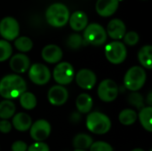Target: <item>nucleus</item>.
<instances>
[{
	"label": "nucleus",
	"mask_w": 152,
	"mask_h": 151,
	"mask_svg": "<svg viewBox=\"0 0 152 151\" xmlns=\"http://www.w3.org/2000/svg\"><path fill=\"white\" fill-rule=\"evenodd\" d=\"M26 90V81L17 74L6 75L0 80V95L5 100L19 98Z\"/></svg>",
	"instance_id": "f257e3e1"
},
{
	"label": "nucleus",
	"mask_w": 152,
	"mask_h": 151,
	"mask_svg": "<svg viewBox=\"0 0 152 151\" xmlns=\"http://www.w3.org/2000/svg\"><path fill=\"white\" fill-rule=\"evenodd\" d=\"M45 19L50 26L61 28L69 22V10L61 3L52 4L45 11Z\"/></svg>",
	"instance_id": "f03ea898"
},
{
	"label": "nucleus",
	"mask_w": 152,
	"mask_h": 151,
	"mask_svg": "<svg viewBox=\"0 0 152 151\" xmlns=\"http://www.w3.org/2000/svg\"><path fill=\"white\" fill-rule=\"evenodd\" d=\"M86 125L87 129L94 134H105L111 128V120L104 113L94 111L86 117Z\"/></svg>",
	"instance_id": "7ed1b4c3"
},
{
	"label": "nucleus",
	"mask_w": 152,
	"mask_h": 151,
	"mask_svg": "<svg viewBox=\"0 0 152 151\" xmlns=\"http://www.w3.org/2000/svg\"><path fill=\"white\" fill-rule=\"evenodd\" d=\"M147 75L143 68L134 66L130 68L124 77V85L131 92H137L145 85Z\"/></svg>",
	"instance_id": "20e7f679"
},
{
	"label": "nucleus",
	"mask_w": 152,
	"mask_h": 151,
	"mask_svg": "<svg viewBox=\"0 0 152 151\" xmlns=\"http://www.w3.org/2000/svg\"><path fill=\"white\" fill-rule=\"evenodd\" d=\"M107 36L105 28L99 23H91L87 25L83 34L84 41L95 46L102 45L106 42Z\"/></svg>",
	"instance_id": "39448f33"
},
{
	"label": "nucleus",
	"mask_w": 152,
	"mask_h": 151,
	"mask_svg": "<svg viewBox=\"0 0 152 151\" xmlns=\"http://www.w3.org/2000/svg\"><path fill=\"white\" fill-rule=\"evenodd\" d=\"M105 56L107 60L115 65L121 64L127 56V50L124 43L120 41H113L105 46Z\"/></svg>",
	"instance_id": "423d86ee"
},
{
	"label": "nucleus",
	"mask_w": 152,
	"mask_h": 151,
	"mask_svg": "<svg viewBox=\"0 0 152 151\" xmlns=\"http://www.w3.org/2000/svg\"><path fill=\"white\" fill-rule=\"evenodd\" d=\"M53 77L58 85L62 86L67 85L70 84L75 77V69L69 62H60L54 67Z\"/></svg>",
	"instance_id": "0eeeda50"
},
{
	"label": "nucleus",
	"mask_w": 152,
	"mask_h": 151,
	"mask_svg": "<svg viewBox=\"0 0 152 151\" xmlns=\"http://www.w3.org/2000/svg\"><path fill=\"white\" fill-rule=\"evenodd\" d=\"M20 34V25L13 17L7 16L0 20V36L6 41L15 40Z\"/></svg>",
	"instance_id": "6e6552de"
},
{
	"label": "nucleus",
	"mask_w": 152,
	"mask_h": 151,
	"mask_svg": "<svg viewBox=\"0 0 152 151\" xmlns=\"http://www.w3.org/2000/svg\"><path fill=\"white\" fill-rule=\"evenodd\" d=\"M97 93L101 101L104 102H112L118 95V86L115 81L107 78L100 83Z\"/></svg>",
	"instance_id": "1a4fd4ad"
},
{
	"label": "nucleus",
	"mask_w": 152,
	"mask_h": 151,
	"mask_svg": "<svg viewBox=\"0 0 152 151\" xmlns=\"http://www.w3.org/2000/svg\"><path fill=\"white\" fill-rule=\"evenodd\" d=\"M51 71L42 63H34L28 69V77L35 85H44L51 79Z\"/></svg>",
	"instance_id": "9d476101"
},
{
	"label": "nucleus",
	"mask_w": 152,
	"mask_h": 151,
	"mask_svg": "<svg viewBox=\"0 0 152 151\" xmlns=\"http://www.w3.org/2000/svg\"><path fill=\"white\" fill-rule=\"evenodd\" d=\"M51 131L52 127L47 120L38 119L32 123L29 128V134L35 142H44L50 136Z\"/></svg>",
	"instance_id": "9b49d317"
},
{
	"label": "nucleus",
	"mask_w": 152,
	"mask_h": 151,
	"mask_svg": "<svg viewBox=\"0 0 152 151\" xmlns=\"http://www.w3.org/2000/svg\"><path fill=\"white\" fill-rule=\"evenodd\" d=\"M77 85L85 90H91L96 84L97 77L95 73L88 69H80L75 76Z\"/></svg>",
	"instance_id": "f8f14e48"
},
{
	"label": "nucleus",
	"mask_w": 152,
	"mask_h": 151,
	"mask_svg": "<svg viewBox=\"0 0 152 151\" xmlns=\"http://www.w3.org/2000/svg\"><path fill=\"white\" fill-rule=\"evenodd\" d=\"M47 98L52 105L61 106L67 102L69 99V92L64 86L56 85L49 89Z\"/></svg>",
	"instance_id": "ddd939ff"
},
{
	"label": "nucleus",
	"mask_w": 152,
	"mask_h": 151,
	"mask_svg": "<svg viewBox=\"0 0 152 151\" xmlns=\"http://www.w3.org/2000/svg\"><path fill=\"white\" fill-rule=\"evenodd\" d=\"M106 33L107 36L116 41L122 39L126 33V27L125 22L120 19H112L108 23Z\"/></svg>",
	"instance_id": "4468645a"
},
{
	"label": "nucleus",
	"mask_w": 152,
	"mask_h": 151,
	"mask_svg": "<svg viewBox=\"0 0 152 151\" xmlns=\"http://www.w3.org/2000/svg\"><path fill=\"white\" fill-rule=\"evenodd\" d=\"M11 69L16 74H22L28 70L30 67V61L24 53H17L11 57L9 61Z\"/></svg>",
	"instance_id": "2eb2a0df"
},
{
	"label": "nucleus",
	"mask_w": 152,
	"mask_h": 151,
	"mask_svg": "<svg viewBox=\"0 0 152 151\" xmlns=\"http://www.w3.org/2000/svg\"><path fill=\"white\" fill-rule=\"evenodd\" d=\"M41 55H42L43 60L45 62L54 64V63L60 62V61L62 59L63 53H62V50L58 45L51 44L45 45L42 49Z\"/></svg>",
	"instance_id": "dca6fc26"
},
{
	"label": "nucleus",
	"mask_w": 152,
	"mask_h": 151,
	"mask_svg": "<svg viewBox=\"0 0 152 151\" xmlns=\"http://www.w3.org/2000/svg\"><path fill=\"white\" fill-rule=\"evenodd\" d=\"M118 4V0H97L95 10L100 16L110 17L117 12Z\"/></svg>",
	"instance_id": "f3484780"
},
{
	"label": "nucleus",
	"mask_w": 152,
	"mask_h": 151,
	"mask_svg": "<svg viewBox=\"0 0 152 151\" xmlns=\"http://www.w3.org/2000/svg\"><path fill=\"white\" fill-rule=\"evenodd\" d=\"M69 23L74 31L84 30L88 25V16L83 11H76L69 15Z\"/></svg>",
	"instance_id": "a211bd4d"
},
{
	"label": "nucleus",
	"mask_w": 152,
	"mask_h": 151,
	"mask_svg": "<svg viewBox=\"0 0 152 151\" xmlns=\"http://www.w3.org/2000/svg\"><path fill=\"white\" fill-rule=\"evenodd\" d=\"M32 118L29 115L24 112H19L14 114L12 120V125L19 132H26L29 130L32 125Z\"/></svg>",
	"instance_id": "6ab92c4d"
},
{
	"label": "nucleus",
	"mask_w": 152,
	"mask_h": 151,
	"mask_svg": "<svg viewBox=\"0 0 152 151\" xmlns=\"http://www.w3.org/2000/svg\"><path fill=\"white\" fill-rule=\"evenodd\" d=\"M93 99L88 93H81L76 100V107L80 114L89 113L93 108Z\"/></svg>",
	"instance_id": "aec40b11"
},
{
	"label": "nucleus",
	"mask_w": 152,
	"mask_h": 151,
	"mask_svg": "<svg viewBox=\"0 0 152 151\" xmlns=\"http://www.w3.org/2000/svg\"><path fill=\"white\" fill-rule=\"evenodd\" d=\"M138 60L141 65L147 69H152V46L150 44L142 46L138 52Z\"/></svg>",
	"instance_id": "412c9836"
},
{
	"label": "nucleus",
	"mask_w": 152,
	"mask_h": 151,
	"mask_svg": "<svg viewBox=\"0 0 152 151\" xmlns=\"http://www.w3.org/2000/svg\"><path fill=\"white\" fill-rule=\"evenodd\" d=\"M138 117L142 127L149 133L152 132V107L147 106L141 109Z\"/></svg>",
	"instance_id": "4be33fe9"
},
{
	"label": "nucleus",
	"mask_w": 152,
	"mask_h": 151,
	"mask_svg": "<svg viewBox=\"0 0 152 151\" xmlns=\"http://www.w3.org/2000/svg\"><path fill=\"white\" fill-rule=\"evenodd\" d=\"M94 140L93 138L86 134V133H78L77 134L72 141L73 147L76 150H86L91 147L93 144Z\"/></svg>",
	"instance_id": "5701e85b"
},
{
	"label": "nucleus",
	"mask_w": 152,
	"mask_h": 151,
	"mask_svg": "<svg viewBox=\"0 0 152 151\" xmlns=\"http://www.w3.org/2000/svg\"><path fill=\"white\" fill-rule=\"evenodd\" d=\"M16 107L11 100H4L0 102V118L8 120L15 114Z\"/></svg>",
	"instance_id": "b1692460"
},
{
	"label": "nucleus",
	"mask_w": 152,
	"mask_h": 151,
	"mask_svg": "<svg viewBox=\"0 0 152 151\" xmlns=\"http://www.w3.org/2000/svg\"><path fill=\"white\" fill-rule=\"evenodd\" d=\"M138 118V114L132 109H125L118 115L119 122L124 125H134Z\"/></svg>",
	"instance_id": "393cba45"
},
{
	"label": "nucleus",
	"mask_w": 152,
	"mask_h": 151,
	"mask_svg": "<svg viewBox=\"0 0 152 151\" xmlns=\"http://www.w3.org/2000/svg\"><path fill=\"white\" fill-rule=\"evenodd\" d=\"M19 98H20V106L24 109L31 110L37 107V97L34 95V93H32L30 92H25Z\"/></svg>",
	"instance_id": "a878e982"
},
{
	"label": "nucleus",
	"mask_w": 152,
	"mask_h": 151,
	"mask_svg": "<svg viewBox=\"0 0 152 151\" xmlns=\"http://www.w3.org/2000/svg\"><path fill=\"white\" fill-rule=\"evenodd\" d=\"M14 46L18 51L24 53L29 52L32 49L33 42L28 36H20L14 40Z\"/></svg>",
	"instance_id": "bb28decb"
},
{
	"label": "nucleus",
	"mask_w": 152,
	"mask_h": 151,
	"mask_svg": "<svg viewBox=\"0 0 152 151\" xmlns=\"http://www.w3.org/2000/svg\"><path fill=\"white\" fill-rule=\"evenodd\" d=\"M12 53V47L11 44L4 39L0 40V62L8 60Z\"/></svg>",
	"instance_id": "cd10ccee"
},
{
	"label": "nucleus",
	"mask_w": 152,
	"mask_h": 151,
	"mask_svg": "<svg viewBox=\"0 0 152 151\" xmlns=\"http://www.w3.org/2000/svg\"><path fill=\"white\" fill-rule=\"evenodd\" d=\"M83 43H84L83 37L77 33H73L69 35L67 39V45L69 46V48L72 50L79 49L83 45Z\"/></svg>",
	"instance_id": "c85d7f7f"
},
{
	"label": "nucleus",
	"mask_w": 152,
	"mask_h": 151,
	"mask_svg": "<svg viewBox=\"0 0 152 151\" xmlns=\"http://www.w3.org/2000/svg\"><path fill=\"white\" fill-rule=\"evenodd\" d=\"M128 102L132 106H134L139 109H141L144 107V99H143L142 95L137 92H133L131 94H129Z\"/></svg>",
	"instance_id": "c756f323"
},
{
	"label": "nucleus",
	"mask_w": 152,
	"mask_h": 151,
	"mask_svg": "<svg viewBox=\"0 0 152 151\" xmlns=\"http://www.w3.org/2000/svg\"><path fill=\"white\" fill-rule=\"evenodd\" d=\"M89 149L90 151H113V148L110 143L102 141L93 142Z\"/></svg>",
	"instance_id": "7c9ffc66"
},
{
	"label": "nucleus",
	"mask_w": 152,
	"mask_h": 151,
	"mask_svg": "<svg viewBox=\"0 0 152 151\" xmlns=\"http://www.w3.org/2000/svg\"><path fill=\"white\" fill-rule=\"evenodd\" d=\"M123 38H124L125 44H126L127 45L133 46V45H135L136 44H138L140 36H139L137 32H135V31H129V32H126Z\"/></svg>",
	"instance_id": "2f4dec72"
},
{
	"label": "nucleus",
	"mask_w": 152,
	"mask_h": 151,
	"mask_svg": "<svg viewBox=\"0 0 152 151\" xmlns=\"http://www.w3.org/2000/svg\"><path fill=\"white\" fill-rule=\"evenodd\" d=\"M27 151H50L49 146L44 142H35L29 147Z\"/></svg>",
	"instance_id": "473e14b6"
},
{
	"label": "nucleus",
	"mask_w": 152,
	"mask_h": 151,
	"mask_svg": "<svg viewBox=\"0 0 152 151\" xmlns=\"http://www.w3.org/2000/svg\"><path fill=\"white\" fill-rule=\"evenodd\" d=\"M12 151H27L28 146L25 142L22 141H16L11 146Z\"/></svg>",
	"instance_id": "72a5a7b5"
},
{
	"label": "nucleus",
	"mask_w": 152,
	"mask_h": 151,
	"mask_svg": "<svg viewBox=\"0 0 152 151\" xmlns=\"http://www.w3.org/2000/svg\"><path fill=\"white\" fill-rule=\"evenodd\" d=\"M12 123L8 120L2 119L0 120V132L3 133H8L12 131Z\"/></svg>",
	"instance_id": "f704fd0d"
},
{
	"label": "nucleus",
	"mask_w": 152,
	"mask_h": 151,
	"mask_svg": "<svg viewBox=\"0 0 152 151\" xmlns=\"http://www.w3.org/2000/svg\"><path fill=\"white\" fill-rule=\"evenodd\" d=\"M80 118H81V116H80V113H73L72 115H71V117H70V119H71V121L73 122V123H78V121L80 120Z\"/></svg>",
	"instance_id": "c9c22d12"
},
{
	"label": "nucleus",
	"mask_w": 152,
	"mask_h": 151,
	"mask_svg": "<svg viewBox=\"0 0 152 151\" xmlns=\"http://www.w3.org/2000/svg\"><path fill=\"white\" fill-rule=\"evenodd\" d=\"M146 102L148 103L149 106H151L152 105V93H150L146 98Z\"/></svg>",
	"instance_id": "e433bc0d"
},
{
	"label": "nucleus",
	"mask_w": 152,
	"mask_h": 151,
	"mask_svg": "<svg viewBox=\"0 0 152 151\" xmlns=\"http://www.w3.org/2000/svg\"><path fill=\"white\" fill-rule=\"evenodd\" d=\"M131 151H145V150H143L142 149L137 148V149H134V150H131Z\"/></svg>",
	"instance_id": "4c0bfd02"
},
{
	"label": "nucleus",
	"mask_w": 152,
	"mask_h": 151,
	"mask_svg": "<svg viewBox=\"0 0 152 151\" xmlns=\"http://www.w3.org/2000/svg\"><path fill=\"white\" fill-rule=\"evenodd\" d=\"M74 151H86V150H76Z\"/></svg>",
	"instance_id": "58836bf2"
},
{
	"label": "nucleus",
	"mask_w": 152,
	"mask_h": 151,
	"mask_svg": "<svg viewBox=\"0 0 152 151\" xmlns=\"http://www.w3.org/2000/svg\"><path fill=\"white\" fill-rule=\"evenodd\" d=\"M150 151H152V150H150Z\"/></svg>",
	"instance_id": "ea45409f"
}]
</instances>
